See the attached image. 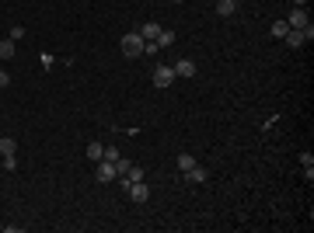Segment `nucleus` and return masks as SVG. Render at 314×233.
<instances>
[{
    "label": "nucleus",
    "mask_w": 314,
    "mask_h": 233,
    "mask_svg": "<svg viewBox=\"0 0 314 233\" xmlns=\"http://www.w3.org/2000/svg\"><path fill=\"white\" fill-rule=\"evenodd\" d=\"M119 174H115V164H108V160H98L94 164V181L98 184H112Z\"/></svg>",
    "instance_id": "3"
},
{
    "label": "nucleus",
    "mask_w": 314,
    "mask_h": 233,
    "mask_svg": "<svg viewBox=\"0 0 314 233\" xmlns=\"http://www.w3.org/2000/svg\"><path fill=\"white\" fill-rule=\"evenodd\" d=\"M136 181H147V167H140V164H133L126 174H119V184H122V192H126L129 184H136Z\"/></svg>",
    "instance_id": "4"
},
{
    "label": "nucleus",
    "mask_w": 314,
    "mask_h": 233,
    "mask_svg": "<svg viewBox=\"0 0 314 233\" xmlns=\"http://www.w3.org/2000/svg\"><path fill=\"white\" fill-rule=\"evenodd\" d=\"M234 4H241V0H234Z\"/></svg>",
    "instance_id": "26"
},
{
    "label": "nucleus",
    "mask_w": 314,
    "mask_h": 233,
    "mask_svg": "<svg viewBox=\"0 0 314 233\" xmlns=\"http://www.w3.org/2000/svg\"><path fill=\"white\" fill-rule=\"evenodd\" d=\"M0 60H14V38H0Z\"/></svg>",
    "instance_id": "11"
},
{
    "label": "nucleus",
    "mask_w": 314,
    "mask_h": 233,
    "mask_svg": "<svg viewBox=\"0 0 314 233\" xmlns=\"http://www.w3.org/2000/svg\"><path fill=\"white\" fill-rule=\"evenodd\" d=\"M126 195H129L136 206H143V202L150 198V188H147V181H136V184H129V188H126Z\"/></svg>",
    "instance_id": "5"
},
{
    "label": "nucleus",
    "mask_w": 314,
    "mask_h": 233,
    "mask_svg": "<svg viewBox=\"0 0 314 233\" xmlns=\"http://www.w3.org/2000/svg\"><path fill=\"white\" fill-rule=\"evenodd\" d=\"M140 35H143V42H157V35H161V24H157V21H147V24L140 28Z\"/></svg>",
    "instance_id": "9"
},
{
    "label": "nucleus",
    "mask_w": 314,
    "mask_h": 233,
    "mask_svg": "<svg viewBox=\"0 0 314 233\" xmlns=\"http://www.w3.org/2000/svg\"><path fill=\"white\" fill-rule=\"evenodd\" d=\"M175 77H196V63L192 60H178L175 63Z\"/></svg>",
    "instance_id": "8"
},
{
    "label": "nucleus",
    "mask_w": 314,
    "mask_h": 233,
    "mask_svg": "<svg viewBox=\"0 0 314 233\" xmlns=\"http://www.w3.org/2000/svg\"><path fill=\"white\" fill-rule=\"evenodd\" d=\"M175 164H178V170L185 174V170H192V167H196V156H192V154H178V160H175Z\"/></svg>",
    "instance_id": "12"
},
{
    "label": "nucleus",
    "mask_w": 314,
    "mask_h": 233,
    "mask_svg": "<svg viewBox=\"0 0 314 233\" xmlns=\"http://www.w3.org/2000/svg\"><path fill=\"white\" fill-rule=\"evenodd\" d=\"M150 80H154V87H171L175 84V66H168V63H157L154 66V74H150Z\"/></svg>",
    "instance_id": "2"
},
{
    "label": "nucleus",
    "mask_w": 314,
    "mask_h": 233,
    "mask_svg": "<svg viewBox=\"0 0 314 233\" xmlns=\"http://www.w3.org/2000/svg\"><path fill=\"white\" fill-rule=\"evenodd\" d=\"M185 178H189V181H192V184H203V181H206V178H210V170H206V167H199V164H196V167H192V170H185Z\"/></svg>",
    "instance_id": "10"
},
{
    "label": "nucleus",
    "mask_w": 314,
    "mask_h": 233,
    "mask_svg": "<svg viewBox=\"0 0 314 233\" xmlns=\"http://www.w3.org/2000/svg\"><path fill=\"white\" fill-rule=\"evenodd\" d=\"M7 154H18V143L11 136H0V156H7Z\"/></svg>",
    "instance_id": "15"
},
{
    "label": "nucleus",
    "mask_w": 314,
    "mask_h": 233,
    "mask_svg": "<svg viewBox=\"0 0 314 233\" xmlns=\"http://www.w3.org/2000/svg\"><path fill=\"white\" fill-rule=\"evenodd\" d=\"M119 146H105V150H101V160H108V164H115V160H119Z\"/></svg>",
    "instance_id": "18"
},
{
    "label": "nucleus",
    "mask_w": 314,
    "mask_h": 233,
    "mask_svg": "<svg viewBox=\"0 0 314 233\" xmlns=\"http://www.w3.org/2000/svg\"><path fill=\"white\" fill-rule=\"evenodd\" d=\"M7 35L18 42V38H25V28H21V24H11V32H7Z\"/></svg>",
    "instance_id": "21"
},
{
    "label": "nucleus",
    "mask_w": 314,
    "mask_h": 233,
    "mask_svg": "<svg viewBox=\"0 0 314 233\" xmlns=\"http://www.w3.org/2000/svg\"><path fill=\"white\" fill-rule=\"evenodd\" d=\"M234 0H217V14H220V18H231V14H234Z\"/></svg>",
    "instance_id": "14"
},
{
    "label": "nucleus",
    "mask_w": 314,
    "mask_h": 233,
    "mask_svg": "<svg viewBox=\"0 0 314 233\" xmlns=\"http://www.w3.org/2000/svg\"><path fill=\"white\" fill-rule=\"evenodd\" d=\"M129 167H133V164H129V160H126V156H119V160H115V174H126V170H129Z\"/></svg>",
    "instance_id": "20"
},
{
    "label": "nucleus",
    "mask_w": 314,
    "mask_h": 233,
    "mask_svg": "<svg viewBox=\"0 0 314 233\" xmlns=\"http://www.w3.org/2000/svg\"><path fill=\"white\" fill-rule=\"evenodd\" d=\"M269 32H272V38H283V35L290 32V24H286V21H276V24H272Z\"/></svg>",
    "instance_id": "19"
},
{
    "label": "nucleus",
    "mask_w": 314,
    "mask_h": 233,
    "mask_svg": "<svg viewBox=\"0 0 314 233\" xmlns=\"http://www.w3.org/2000/svg\"><path fill=\"white\" fill-rule=\"evenodd\" d=\"M101 150H105V146H101L98 140H94V143H87V160H91V164H98V160H101Z\"/></svg>",
    "instance_id": "16"
},
{
    "label": "nucleus",
    "mask_w": 314,
    "mask_h": 233,
    "mask_svg": "<svg viewBox=\"0 0 314 233\" xmlns=\"http://www.w3.org/2000/svg\"><path fill=\"white\" fill-rule=\"evenodd\" d=\"M286 24H290V28H304V24H311L307 7H293V10H290V18H286Z\"/></svg>",
    "instance_id": "6"
},
{
    "label": "nucleus",
    "mask_w": 314,
    "mask_h": 233,
    "mask_svg": "<svg viewBox=\"0 0 314 233\" xmlns=\"http://www.w3.org/2000/svg\"><path fill=\"white\" fill-rule=\"evenodd\" d=\"M283 42H286L290 49H300V46H304L307 38H304V32H300V28H290V32L283 35Z\"/></svg>",
    "instance_id": "7"
},
{
    "label": "nucleus",
    "mask_w": 314,
    "mask_h": 233,
    "mask_svg": "<svg viewBox=\"0 0 314 233\" xmlns=\"http://www.w3.org/2000/svg\"><path fill=\"white\" fill-rule=\"evenodd\" d=\"M157 46H161V49L175 46V32H171V28H161V35H157Z\"/></svg>",
    "instance_id": "13"
},
{
    "label": "nucleus",
    "mask_w": 314,
    "mask_h": 233,
    "mask_svg": "<svg viewBox=\"0 0 314 233\" xmlns=\"http://www.w3.org/2000/svg\"><path fill=\"white\" fill-rule=\"evenodd\" d=\"M7 84H11V74H7V70H0V87H7Z\"/></svg>",
    "instance_id": "23"
},
{
    "label": "nucleus",
    "mask_w": 314,
    "mask_h": 233,
    "mask_svg": "<svg viewBox=\"0 0 314 233\" xmlns=\"http://www.w3.org/2000/svg\"><path fill=\"white\" fill-rule=\"evenodd\" d=\"M290 4H293V7H307L311 0H290Z\"/></svg>",
    "instance_id": "24"
},
{
    "label": "nucleus",
    "mask_w": 314,
    "mask_h": 233,
    "mask_svg": "<svg viewBox=\"0 0 314 233\" xmlns=\"http://www.w3.org/2000/svg\"><path fill=\"white\" fill-rule=\"evenodd\" d=\"M0 170H18V154L0 156Z\"/></svg>",
    "instance_id": "17"
},
{
    "label": "nucleus",
    "mask_w": 314,
    "mask_h": 233,
    "mask_svg": "<svg viewBox=\"0 0 314 233\" xmlns=\"http://www.w3.org/2000/svg\"><path fill=\"white\" fill-rule=\"evenodd\" d=\"M39 56H42V70H53V56L49 52H39Z\"/></svg>",
    "instance_id": "22"
},
{
    "label": "nucleus",
    "mask_w": 314,
    "mask_h": 233,
    "mask_svg": "<svg viewBox=\"0 0 314 233\" xmlns=\"http://www.w3.org/2000/svg\"><path fill=\"white\" fill-rule=\"evenodd\" d=\"M171 4H185V0H171Z\"/></svg>",
    "instance_id": "25"
},
{
    "label": "nucleus",
    "mask_w": 314,
    "mask_h": 233,
    "mask_svg": "<svg viewBox=\"0 0 314 233\" xmlns=\"http://www.w3.org/2000/svg\"><path fill=\"white\" fill-rule=\"evenodd\" d=\"M119 46H122V56H126V60H140L147 42H143V35H140V32H129V35H122V42H119Z\"/></svg>",
    "instance_id": "1"
}]
</instances>
